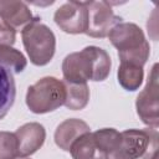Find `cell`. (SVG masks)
<instances>
[{"label":"cell","mask_w":159,"mask_h":159,"mask_svg":"<svg viewBox=\"0 0 159 159\" xmlns=\"http://www.w3.org/2000/svg\"><path fill=\"white\" fill-rule=\"evenodd\" d=\"M16 40V30L0 20V46H12Z\"/></svg>","instance_id":"obj_19"},{"label":"cell","mask_w":159,"mask_h":159,"mask_svg":"<svg viewBox=\"0 0 159 159\" xmlns=\"http://www.w3.org/2000/svg\"><path fill=\"white\" fill-rule=\"evenodd\" d=\"M0 63L11 72L20 73L26 68L27 61L19 50L11 46H0Z\"/></svg>","instance_id":"obj_16"},{"label":"cell","mask_w":159,"mask_h":159,"mask_svg":"<svg viewBox=\"0 0 159 159\" xmlns=\"http://www.w3.org/2000/svg\"><path fill=\"white\" fill-rule=\"evenodd\" d=\"M66 88L63 81L56 77H43L27 88L26 104L34 113H48L63 106Z\"/></svg>","instance_id":"obj_5"},{"label":"cell","mask_w":159,"mask_h":159,"mask_svg":"<svg viewBox=\"0 0 159 159\" xmlns=\"http://www.w3.org/2000/svg\"><path fill=\"white\" fill-rule=\"evenodd\" d=\"M89 132V127L86 122L77 119V118H70L63 120L55 132V143L57 147H60L63 150L70 152L72 144L83 134Z\"/></svg>","instance_id":"obj_10"},{"label":"cell","mask_w":159,"mask_h":159,"mask_svg":"<svg viewBox=\"0 0 159 159\" xmlns=\"http://www.w3.org/2000/svg\"><path fill=\"white\" fill-rule=\"evenodd\" d=\"M17 140L14 133L0 132V159H17Z\"/></svg>","instance_id":"obj_18"},{"label":"cell","mask_w":159,"mask_h":159,"mask_svg":"<svg viewBox=\"0 0 159 159\" xmlns=\"http://www.w3.org/2000/svg\"><path fill=\"white\" fill-rule=\"evenodd\" d=\"M111 57L101 47L87 46L67 55L62 62L63 80L71 83H87L88 80L104 81L111 72Z\"/></svg>","instance_id":"obj_1"},{"label":"cell","mask_w":159,"mask_h":159,"mask_svg":"<svg viewBox=\"0 0 159 159\" xmlns=\"http://www.w3.org/2000/svg\"><path fill=\"white\" fill-rule=\"evenodd\" d=\"M17 159H30V158H27V157H22V158H21V157H20V158H17Z\"/></svg>","instance_id":"obj_20"},{"label":"cell","mask_w":159,"mask_h":159,"mask_svg":"<svg viewBox=\"0 0 159 159\" xmlns=\"http://www.w3.org/2000/svg\"><path fill=\"white\" fill-rule=\"evenodd\" d=\"M21 36L24 47L34 65L45 66L52 60L56 50V37L50 27L40 22L39 19H34L25 25Z\"/></svg>","instance_id":"obj_4"},{"label":"cell","mask_w":159,"mask_h":159,"mask_svg":"<svg viewBox=\"0 0 159 159\" xmlns=\"http://www.w3.org/2000/svg\"><path fill=\"white\" fill-rule=\"evenodd\" d=\"M16 97V86L12 72L0 63V119L11 109Z\"/></svg>","instance_id":"obj_12"},{"label":"cell","mask_w":159,"mask_h":159,"mask_svg":"<svg viewBox=\"0 0 159 159\" xmlns=\"http://www.w3.org/2000/svg\"><path fill=\"white\" fill-rule=\"evenodd\" d=\"M56 25L67 34H83L87 30V1H67L55 12Z\"/></svg>","instance_id":"obj_8"},{"label":"cell","mask_w":159,"mask_h":159,"mask_svg":"<svg viewBox=\"0 0 159 159\" xmlns=\"http://www.w3.org/2000/svg\"><path fill=\"white\" fill-rule=\"evenodd\" d=\"M70 152L73 159H104V154L91 132L81 135L72 144Z\"/></svg>","instance_id":"obj_13"},{"label":"cell","mask_w":159,"mask_h":159,"mask_svg":"<svg viewBox=\"0 0 159 159\" xmlns=\"http://www.w3.org/2000/svg\"><path fill=\"white\" fill-rule=\"evenodd\" d=\"M0 19L14 29L34 20L26 2L16 0H0Z\"/></svg>","instance_id":"obj_11"},{"label":"cell","mask_w":159,"mask_h":159,"mask_svg":"<svg viewBox=\"0 0 159 159\" xmlns=\"http://www.w3.org/2000/svg\"><path fill=\"white\" fill-rule=\"evenodd\" d=\"M63 83L66 88L65 106L72 111L83 109L89 99V89L87 83H71L66 81H63Z\"/></svg>","instance_id":"obj_14"},{"label":"cell","mask_w":159,"mask_h":159,"mask_svg":"<svg viewBox=\"0 0 159 159\" xmlns=\"http://www.w3.org/2000/svg\"><path fill=\"white\" fill-rule=\"evenodd\" d=\"M143 67L120 62L118 68V82L127 91H137L143 82Z\"/></svg>","instance_id":"obj_15"},{"label":"cell","mask_w":159,"mask_h":159,"mask_svg":"<svg viewBox=\"0 0 159 159\" xmlns=\"http://www.w3.org/2000/svg\"><path fill=\"white\" fill-rule=\"evenodd\" d=\"M17 140V149L19 157H29L36 153L43 144L46 139V130L45 128L36 122L26 123L21 125L15 133Z\"/></svg>","instance_id":"obj_9"},{"label":"cell","mask_w":159,"mask_h":159,"mask_svg":"<svg viewBox=\"0 0 159 159\" xmlns=\"http://www.w3.org/2000/svg\"><path fill=\"white\" fill-rule=\"evenodd\" d=\"M93 137L99 149L103 152L104 158L112 152H114L120 143V133L113 128H103L96 130L93 132Z\"/></svg>","instance_id":"obj_17"},{"label":"cell","mask_w":159,"mask_h":159,"mask_svg":"<svg viewBox=\"0 0 159 159\" xmlns=\"http://www.w3.org/2000/svg\"><path fill=\"white\" fill-rule=\"evenodd\" d=\"M158 132L155 128L127 129L120 133L118 148L104 159H155Z\"/></svg>","instance_id":"obj_3"},{"label":"cell","mask_w":159,"mask_h":159,"mask_svg":"<svg viewBox=\"0 0 159 159\" xmlns=\"http://www.w3.org/2000/svg\"><path fill=\"white\" fill-rule=\"evenodd\" d=\"M109 41L118 50L120 62L143 67L149 58L150 47L142 29L133 22H119L109 35Z\"/></svg>","instance_id":"obj_2"},{"label":"cell","mask_w":159,"mask_h":159,"mask_svg":"<svg viewBox=\"0 0 159 159\" xmlns=\"http://www.w3.org/2000/svg\"><path fill=\"white\" fill-rule=\"evenodd\" d=\"M158 65L155 63L148 76L144 89L138 94L135 107L137 113L147 125L157 128L159 125V93H158Z\"/></svg>","instance_id":"obj_6"},{"label":"cell","mask_w":159,"mask_h":159,"mask_svg":"<svg viewBox=\"0 0 159 159\" xmlns=\"http://www.w3.org/2000/svg\"><path fill=\"white\" fill-rule=\"evenodd\" d=\"M119 22L120 17L114 15L108 1H87V30L84 34L88 36L106 37Z\"/></svg>","instance_id":"obj_7"}]
</instances>
